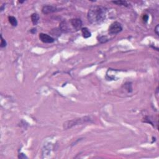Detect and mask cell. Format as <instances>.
<instances>
[{"label": "cell", "mask_w": 159, "mask_h": 159, "mask_svg": "<svg viewBox=\"0 0 159 159\" xmlns=\"http://www.w3.org/2000/svg\"><path fill=\"white\" fill-rule=\"evenodd\" d=\"M36 32H37V30H36V29H32L31 30V32L32 34H35V33H36Z\"/></svg>", "instance_id": "obj_17"}, {"label": "cell", "mask_w": 159, "mask_h": 159, "mask_svg": "<svg viewBox=\"0 0 159 159\" xmlns=\"http://www.w3.org/2000/svg\"><path fill=\"white\" fill-rule=\"evenodd\" d=\"M123 30V26L121 24L118 22H114L112 23L109 27V34L111 35H116L119 34Z\"/></svg>", "instance_id": "obj_3"}, {"label": "cell", "mask_w": 159, "mask_h": 159, "mask_svg": "<svg viewBox=\"0 0 159 159\" xmlns=\"http://www.w3.org/2000/svg\"><path fill=\"white\" fill-rule=\"evenodd\" d=\"M159 26L157 24V26H156V27H155V32L156 34L157 35V36H159Z\"/></svg>", "instance_id": "obj_16"}, {"label": "cell", "mask_w": 159, "mask_h": 159, "mask_svg": "<svg viewBox=\"0 0 159 159\" xmlns=\"http://www.w3.org/2000/svg\"><path fill=\"white\" fill-rule=\"evenodd\" d=\"M39 39L42 42L47 43V44H51V43L54 42V41H55V39L52 37H51V36L44 33L40 34Z\"/></svg>", "instance_id": "obj_4"}, {"label": "cell", "mask_w": 159, "mask_h": 159, "mask_svg": "<svg viewBox=\"0 0 159 159\" xmlns=\"http://www.w3.org/2000/svg\"><path fill=\"white\" fill-rule=\"evenodd\" d=\"M6 46H7L6 41H5L3 38L2 36H1V44H0V46H1V48L6 47Z\"/></svg>", "instance_id": "obj_12"}, {"label": "cell", "mask_w": 159, "mask_h": 159, "mask_svg": "<svg viewBox=\"0 0 159 159\" xmlns=\"http://www.w3.org/2000/svg\"><path fill=\"white\" fill-rule=\"evenodd\" d=\"M58 11H59L58 9H57L56 7L52 6H44L42 9V12L45 14H50V13L57 12Z\"/></svg>", "instance_id": "obj_6"}, {"label": "cell", "mask_w": 159, "mask_h": 159, "mask_svg": "<svg viewBox=\"0 0 159 159\" xmlns=\"http://www.w3.org/2000/svg\"><path fill=\"white\" fill-rule=\"evenodd\" d=\"M82 32L83 36L85 38H88L92 36V34H91L90 31L87 27H83V28H82Z\"/></svg>", "instance_id": "obj_7"}, {"label": "cell", "mask_w": 159, "mask_h": 159, "mask_svg": "<svg viewBox=\"0 0 159 159\" xmlns=\"http://www.w3.org/2000/svg\"><path fill=\"white\" fill-rule=\"evenodd\" d=\"M98 41L100 43H105L107 41H108V39L106 36H101L98 37Z\"/></svg>", "instance_id": "obj_13"}, {"label": "cell", "mask_w": 159, "mask_h": 159, "mask_svg": "<svg viewBox=\"0 0 159 159\" xmlns=\"http://www.w3.org/2000/svg\"><path fill=\"white\" fill-rule=\"evenodd\" d=\"M106 16V9L101 6L95 5L90 8L88 19L93 25H99L104 22Z\"/></svg>", "instance_id": "obj_1"}, {"label": "cell", "mask_w": 159, "mask_h": 159, "mask_svg": "<svg viewBox=\"0 0 159 159\" xmlns=\"http://www.w3.org/2000/svg\"><path fill=\"white\" fill-rule=\"evenodd\" d=\"M61 31H62L60 30V29L55 28V29H52V30L51 31V33L52 34V35H54V36H60Z\"/></svg>", "instance_id": "obj_11"}, {"label": "cell", "mask_w": 159, "mask_h": 159, "mask_svg": "<svg viewBox=\"0 0 159 159\" xmlns=\"http://www.w3.org/2000/svg\"><path fill=\"white\" fill-rule=\"evenodd\" d=\"M148 19H149V16L147 15V14H144L143 16V20L145 22H146L147 21H148Z\"/></svg>", "instance_id": "obj_14"}, {"label": "cell", "mask_w": 159, "mask_h": 159, "mask_svg": "<svg viewBox=\"0 0 159 159\" xmlns=\"http://www.w3.org/2000/svg\"><path fill=\"white\" fill-rule=\"evenodd\" d=\"M70 24L75 29V30L79 31L82 28V21L80 19H72L70 20Z\"/></svg>", "instance_id": "obj_5"}, {"label": "cell", "mask_w": 159, "mask_h": 159, "mask_svg": "<svg viewBox=\"0 0 159 159\" xmlns=\"http://www.w3.org/2000/svg\"><path fill=\"white\" fill-rule=\"evenodd\" d=\"M18 157H19V159H27V157L25 155H24V154H21L19 155V156H18Z\"/></svg>", "instance_id": "obj_15"}, {"label": "cell", "mask_w": 159, "mask_h": 159, "mask_svg": "<svg viewBox=\"0 0 159 159\" xmlns=\"http://www.w3.org/2000/svg\"><path fill=\"white\" fill-rule=\"evenodd\" d=\"M114 4L118 5V6H128L129 4L126 1H113Z\"/></svg>", "instance_id": "obj_10"}, {"label": "cell", "mask_w": 159, "mask_h": 159, "mask_svg": "<svg viewBox=\"0 0 159 159\" xmlns=\"http://www.w3.org/2000/svg\"><path fill=\"white\" fill-rule=\"evenodd\" d=\"M93 121L92 116H85L80 118L74 119L68 121L63 123V128L64 129H68L72 128L73 126H77V125L83 124L87 123H92Z\"/></svg>", "instance_id": "obj_2"}, {"label": "cell", "mask_w": 159, "mask_h": 159, "mask_svg": "<svg viewBox=\"0 0 159 159\" xmlns=\"http://www.w3.org/2000/svg\"><path fill=\"white\" fill-rule=\"evenodd\" d=\"M8 20H9V22H10V24L13 26H14V27L17 26V21L16 17H13V16H9L8 17Z\"/></svg>", "instance_id": "obj_9"}, {"label": "cell", "mask_w": 159, "mask_h": 159, "mask_svg": "<svg viewBox=\"0 0 159 159\" xmlns=\"http://www.w3.org/2000/svg\"><path fill=\"white\" fill-rule=\"evenodd\" d=\"M31 20L34 25H37L39 20V16L37 13H33L31 15Z\"/></svg>", "instance_id": "obj_8"}]
</instances>
